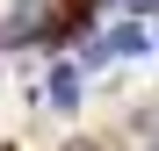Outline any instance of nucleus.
I'll list each match as a JSON object with an SVG mask.
<instances>
[{"instance_id":"obj_1","label":"nucleus","mask_w":159,"mask_h":151,"mask_svg":"<svg viewBox=\"0 0 159 151\" xmlns=\"http://www.w3.org/2000/svg\"><path fill=\"white\" fill-rule=\"evenodd\" d=\"M130 50H145V29H109V43L87 50V65H109V58H130Z\"/></svg>"},{"instance_id":"obj_2","label":"nucleus","mask_w":159,"mask_h":151,"mask_svg":"<svg viewBox=\"0 0 159 151\" xmlns=\"http://www.w3.org/2000/svg\"><path fill=\"white\" fill-rule=\"evenodd\" d=\"M51 101H58V108H72V101H80V72H72V65L51 72Z\"/></svg>"},{"instance_id":"obj_3","label":"nucleus","mask_w":159,"mask_h":151,"mask_svg":"<svg viewBox=\"0 0 159 151\" xmlns=\"http://www.w3.org/2000/svg\"><path fill=\"white\" fill-rule=\"evenodd\" d=\"M72 7H101V0H72Z\"/></svg>"}]
</instances>
